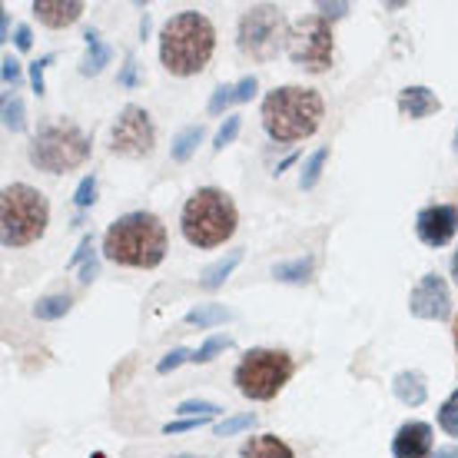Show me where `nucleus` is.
Returning a JSON list of instances; mask_svg holds the SVG:
<instances>
[{"label": "nucleus", "mask_w": 458, "mask_h": 458, "mask_svg": "<svg viewBox=\"0 0 458 458\" xmlns=\"http://www.w3.org/2000/svg\"><path fill=\"white\" fill-rule=\"evenodd\" d=\"M170 250L166 226L157 213L133 209L110 223L104 233V259L126 269H157Z\"/></svg>", "instance_id": "1"}, {"label": "nucleus", "mask_w": 458, "mask_h": 458, "mask_svg": "<svg viewBox=\"0 0 458 458\" xmlns=\"http://www.w3.org/2000/svg\"><path fill=\"white\" fill-rule=\"evenodd\" d=\"M216 50V27L207 13L183 11L160 30V64L173 77H196L209 67Z\"/></svg>", "instance_id": "2"}, {"label": "nucleus", "mask_w": 458, "mask_h": 458, "mask_svg": "<svg viewBox=\"0 0 458 458\" xmlns=\"http://www.w3.org/2000/svg\"><path fill=\"white\" fill-rule=\"evenodd\" d=\"M322 116H326V104H322L319 90L299 87V83H286V87L269 90L263 97V106H259L263 130L276 143L310 140L322 126Z\"/></svg>", "instance_id": "3"}, {"label": "nucleus", "mask_w": 458, "mask_h": 458, "mask_svg": "<svg viewBox=\"0 0 458 458\" xmlns=\"http://www.w3.org/2000/svg\"><path fill=\"white\" fill-rule=\"evenodd\" d=\"M236 223H240L236 203L219 186L196 190L183 203V213H180L183 240L190 246H196V250H216V246H223L236 233Z\"/></svg>", "instance_id": "4"}, {"label": "nucleus", "mask_w": 458, "mask_h": 458, "mask_svg": "<svg viewBox=\"0 0 458 458\" xmlns=\"http://www.w3.org/2000/svg\"><path fill=\"white\" fill-rule=\"evenodd\" d=\"M50 203L37 186L11 183L0 193V242L7 250L30 246L47 233Z\"/></svg>", "instance_id": "5"}, {"label": "nucleus", "mask_w": 458, "mask_h": 458, "mask_svg": "<svg viewBox=\"0 0 458 458\" xmlns=\"http://www.w3.org/2000/svg\"><path fill=\"white\" fill-rule=\"evenodd\" d=\"M296 376V362L286 349H266L256 345L242 355L233 369V386L242 399L252 402H273L279 392L286 389V382Z\"/></svg>", "instance_id": "6"}, {"label": "nucleus", "mask_w": 458, "mask_h": 458, "mask_svg": "<svg viewBox=\"0 0 458 458\" xmlns=\"http://www.w3.org/2000/svg\"><path fill=\"white\" fill-rule=\"evenodd\" d=\"M90 137L83 133L73 120H50L37 130V137L30 140V163L37 170L50 173V176H60V173H70L83 166L90 160Z\"/></svg>", "instance_id": "7"}, {"label": "nucleus", "mask_w": 458, "mask_h": 458, "mask_svg": "<svg viewBox=\"0 0 458 458\" xmlns=\"http://www.w3.org/2000/svg\"><path fill=\"white\" fill-rule=\"evenodd\" d=\"M289 27L293 23L286 21L279 4H252L236 23V47L252 64H269L279 50H286Z\"/></svg>", "instance_id": "8"}, {"label": "nucleus", "mask_w": 458, "mask_h": 458, "mask_svg": "<svg viewBox=\"0 0 458 458\" xmlns=\"http://www.w3.org/2000/svg\"><path fill=\"white\" fill-rule=\"evenodd\" d=\"M286 54L293 67L306 70V73H329L335 57V37L333 23L319 17V13H306L289 27Z\"/></svg>", "instance_id": "9"}, {"label": "nucleus", "mask_w": 458, "mask_h": 458, "mask_svg": "<svg viewBox=\"0 0 458 458\" xmlns=\"http://www.w3.org/2000/svg\"><path fill=\"white\" fill-rule=\"evenodd\" d=\"M157 147V126H153V116L137 104H126L120 110V116L110 126V153L116 157H130V160H140V157H149Z\"/></svg>", "instance_id": "10"}, {"label": "nucleus", "mask_w": 458, "mask_h": 458, "mask_svg": "<svg viewBox=\"0 0 458 458\" xmlns=\"http://www.w3.org/2000/svg\"><path fill=\"white\" fill-rule=\"evenodd\" d=\"M409 312L415 319L445 322L452 316V293H448L445 279L438 273H425L409 296Z\"/></svg>", "instance_id": "11"}, {"label": "nucleus", "mask_w": 458, "mask_h": 458, "mask_svg": "<svg viewBox=\"0 0 458 458\" xmlns=\"http://www.w3.org/2000/svg\"><path fill=\"white\" fill-rule=\"evenodd\" d=\"M415 233H419V240H422L425 246H432V250L448 246L458 233V207H452V203H436V207L419 209Z\"/></svg>", "instance_id": "12"}, {"label": "nucleus", "mask_w": 458, "mask_h": 458, "mask_svg": "<svg viewBox=\"0 0 458 458\" xmlns=\"http://www.w3.org/2000/svg\"><path fill=\"white\" fill-rule=\"evenodd\" d=\"M392 458H432V425L402 422L392 436Z\"/></svg>", "instance_id": "13"}, {"label": "nucleus", "mask_w": 458, "mask_h": 458, "mask_svg": "<svg viewBox=\"0 0 458 458\" xmlns=\"http://www.w3.org/2000/svg\"><path fill=\"white\" fill-rule=\"evenodd\" d=\"M87 11L83 0H34L37 21L50 27V30H64L70 23H77Z\"/></svg>", "instance_id": "14"}, {"label": "nucleus", "mask_w": 458, "mask_h": 458, "mask_svg": "<svg viewBox=\"0 0 458 458\" xmlns=\"http://www.w3.org/2000/svg\"><path fill=\"white\" fill-rule=\"evenodd\" d=\"M256 90H259V81H256V77H240L236 83H223V87H216L213 97H209V104H207L209 116H219L233 104H250L252 97H256Z\"/></svg>", "instance_id": "15"}, {"label": "nucleus", "mask_w": 458, "mask_h": 458, "mask_svg": "<svg viewBox=\"0 0 458 458\" xmlns=\"http://www.w3.org/2000/svg\"><path fill=\"white\" fill-rule=\"evenodd\" d=\"M442 110V100L428 87H405L399 90V114L405 120H425V116H436Z\"/></svg>", "instance_id": "16"}, {"label": "nucleus", "mask_w": 458, "mask_h": 458, "mask_svg": "<svg viewBox=\"0 0 458 458\" xmlns=\"http://www.w3.org/2000/svg\"><path fill=\"white\" fill-rule=\"evenodd\" d=\"M392 392H395V399H399L402 405L419 409V405H425V399H428V382H425L422 372L405 369V372H399V376L392 378Z\"/></svg>", "instance_id": "17"}, {"label": "nucleus", "mask_w": 458, "mask_h": 458, "mask_svg": "<svg viewBox=\"0 0 458 458\" xmlns=\"http://www.w3.org/2000/svg\"><path fill=\"white\" fill-rule=\"evenodd\" d=\"M83 44H87V54H83V60H81V73L83 77L104 73V67L114 60V50L104 44L100 30H87V34H83Z\"/></svg>", "instance_id": "18"}, {"label": "nucleus", "mask_w": 458, "mask_h": 458, "mask_svg": "<svg viewBox=\"0 0 458 458\" xmlns=\"http://www.w3.org/2000/svg\"><path fill=\"white\" fill-rule=\"evenodd\" d=\"M240 458H296V452L276 436H252L242 442Z\"/></svg>", "instance_id": "19"}, {"label": "nucleus", "mask_w": 458, "mask_h": 458, "mask_svg": "<svg viewBox=\"0 0 458 458\" xmlns=\"http://www.w3.org/2000/svg\"><path fill=\"white\" fill-rule=\"evenodd\" d=\"M312 273H316V259L312 256H299V259L273 266L276 283H289V286H306V283H312Z\"/></svg>", "instance_id": "20"}, {"label": "nucleus", "mask_w": 458, "mask_h": 458, "mask_svg": "<svg viewBox=\"0 0 458 458\" xmlns=\"http://www.w3.org/2000/svg\"><path fill=\"white\" fill-rule=\"evenodd\" d=\"M203 137H207V126L203 123H193V126H183L176 137H173V147H170V157L176 163H186L190 157L196 153V147L203 143Z\"/></svg>", "instance_id": "21"}, {"label": "nucleus", "mask_w": 458, "mask_h": 458, "mask_svg": "<svg viewBox=\"0 0 458 458\" xmlns=\"http://www.w3.org/2000/svg\"><path fill=\"white\" fill-rule=\"evenodd\" d=\"M240 263H242V250L226 252L219 263H213V266H207V269H203V279H199V286L209 289V293H213V289H219L229 279V276H233V269H236Z\"/></svg>", "instance_id": "22"}, {"label": "nucleus", "mask_w": 458, "mask_h": 458, "mask_svg": "<svg viewBox=\"0 0 458 458\" xmlns=\"http://www.w3.org/2000/svg\"><path fill=\"white\" fill-rule=\"evenodd\" d=\"M233 319V310L219 306V302H203L183 316L186 326H196V329H209V326H223V322Z\"/></svg>", "instance_id": "23"}, {"label": "nucleus", "mask_w": 458, "mask_h": 458, "mask_svg": "<svg viewBox=\"0 0 458 458\" xmlns=\"http://www.w3.org/2000/svg\"><path fill=\"white\" fill-rule=\"evenodd\" d=\"M70 310H73V296H70V293H54V296H44L34 302V316L44 322L64 319Z\"/></svg>", "instance_id": "24"}, {"label": "nucleus", "mask_w": 458, "mask_h": 458, "mask_svg": "<svg viewBox=\"0 0 458 458\" xmlns=\"http://www.w3.org/2000/svg\"><path fill=\"white\" fill-rule=\"evenodd\" d=\"M326 160H329V147H319L310 160H306L302 176H299V186H302V190H316V186H319L322 170H326Z\"/></svg>", "instance_id": "25"}, {"label": "nucleus", "mask_w": 458, "mask_h": 458, "mask_svg": "<svg viewBox=\"0 0 458 458\" xmlns=\"http://www.w3.org/2000/svg\"><path fill=\"white\" fill-rule=\"evenodd\" d=\"M226 349H233V335H226V333L209 335L199 349H193V362H196V366H207V362H213V359H216V355H223Z\"/></svg>", "instance_id": "26"}, {"label": "nucleus", "mask_w": 458, "mask_h": 458, "mask_svg": "<svg viewBox=\"0 0 458 458\" xmlns=\"http://www.w3.org/2000/svg\"><path fill=\"white\" fill-rule=\"evenodd\" d=\"M4 126H7L11 133H21L23 126H27V110H23V100L13 90L4 93Z\"/></svg>", "instance_id": "27"}, {"label": "nucleus", "mask_w": 458, "mask_h": 458, "mask_svg": "<svg viewBox=\"0 0 458 458\" xmlns=\"http://www.w3.org/2000/svg\"><path fill=\"white\" fill-rule=\"evenodd\" d=\"M259 422V415L256 412H240V415H229L223 422L213 425V436L226 438V436H240V432H250L252 425Z\"/></svg>", "instance_id": "28"}, {"label": "nucleus", "mask_w": 458, "mask_h": 458, "mask_svg": "<svg viewBox=\"0 0 458 458\" xmlns=\"http://www.w3.org/2000/svg\"><path fill=\"white\" fill-rule=\"evenodd\" d=\"M176 412L183 415V419H216L223 412V405H216V402L209 399H186L176 405Z\"/></svg>", "instance_id": "29"}, {"label": "nucleus", "mask_w": 458, "mask_h": 458, "mask_svg": "<svg viewBox=\"0 0 458 458\" xmlns=\"http://www.w3.org/2000/svg\"><path fill=\"white\" fill-rule=\"evenodd\" d=\"M438 425H442L445 436L458 438V389L442 402V409H438Z\"/></svg>", "instance_id": "30"}, {"label": "nucleus", "mask_w": 458, "mask_h": 458, "mask_svg": "<svg viewBox=\"0 0 458 458\" xmlns=\"http://www.w3.org/2000/svg\"><path fill=\"white\" fill-rule=\"evenodd\" d=\"M183 362H193V349H183V345H180V349L166 352L160 362H157V372H160V376H170L173 369H180Z\"/></svg>", "instance_id": "31"}, {"label": "nucleus", "mask_w": 458, "mask_h": 458, "mask_svg": "<svg viewBox=\"0 0 458 458\" xmlns=\"http://www.w3.org/2000/svg\"><path fill=\"white\" fill-rule=\"evenodd\" d=\"M240 126H242V120L236 114L233 116H226V120H223V126H219L216 130V140H213V149H223V147H229V143H233V140H236V133H240Z\"/></svg>", "instance_id": "32"}, {"label": "nucleus", "mask_w": 458, "mask_h": 458, "mask_svg": "<svg viewBox=\"0 0 458 458\" xmlns=\"http://www.w3.org/2000/svg\"><path fill=\"white\" fill-rule=\"evenodd\" d=\"M54 60H57V54H44L40 60H34V64H30V87H34L37 97H44V90H47L44 73H47V67H50Z\"/></svg>", "instance_id": "33"}, {"label": "nucleus", "mask_w": 458, "mask_h": 458, "mask_svg": "<svg viewBox=\"0 0 458 458\" xmlns=\"http://www.w3.org/2000/svg\"><path fill=\"white\" fill-rule=\"evenodd\" d=\"M73 203L81 209H87V207H93L97 203V176H83L81 180V186H77V193H73Z\"/></svg>", "instance_id": "34"}, {"label": "nucleus", "mask_w": 458, "mask_h": 458, "mask_svg": "<svg viewBox=\"0 0 458 458\" xmlns=\"http://www.w3.org/2000/svg\"><path fill=\"white\" fill-rule=\"evenodd\" d=\"M0 64H4V67H0V77H4V87H7V90H17V83H21V60L11 57V54H7V57L0 60Z\"/></svg>", "instance_id": "35"}, {"label": "nucleus", "mask_w": 458, "mask_h": 458, "mask_svg": "<svg viewBox=\"0 0 458 458\" xmlns=\"http://www.w3.org/2000/svg\"><path fill=\"white\" fill-rule=\"evenodd\" d=\"M213 422V419H176V422H166L163 425V436H176V432H193L199 425Z\"/></svg>", "instance_id": "36"}, {"label": "nucleus", "mask_w": 458, "mask_h": 458, "mask_svg": "<svg viewBox=\"0 0 458 458\" xmlns=\"http://www.w3.org/2000/svg\"><path fill=\"white\" fill-rule=\"evenodd\" d=\"M116 83H120V87H137V60H133V54H126L123 70H120Z\"/></svg>", "instance_id": "37"}, {"label": "nucleus", "mask_w": 458, "mask_h": 458, "mask_svg": "<svg viewBox=\"0 0 458 458\" xmlns=\"http://www.w3.org/2000/svg\"><path fill=\"white\" fill-rule=\"evenodd\" d=\"M93 256V236L90 233H87V236H83L81 240V246H77V252H73V256H70V269H73V266H81V263H87V259H90Z\"/></svg>", "instance_id": "38"}, {"label": "nucleus", "mask_w": 458, "mask_h": 458, "mask_svg": "<svg viewBox=\"0 0 458 458\" xmlns=\"http://www.w3.org/2000/svg\"><path fill=\"white\" fill-rule=\"evenodd\" d=\"M316 11H319V17H326V21H339V17L349 13V4H326V0H319Z\"/></svg>", "instance_id": "39"}, {"label": "nucleus", "mask_w": 458, "mask_h": 458, "mask_svg": "<svg viewBox=\"0 0 458 458\" xmlns=\"http://www.w3.org/2000/svg\"><path fill=\"white\" fill-rule=\"evenodd\" d=\"M30 44H34V37H30V27L27 23H17V30H13V47L17 50H30Z\"/></svg>", "instance_id": "40"}, {"label": "nucleus", "mask_w": 458, "mask_h": 458, "mask_svg": "<svg viewBox=\"0 0 458 458\" xmlns=\"http://www.w3.org/2000/svg\"><path fill=\"white\" fill-rule=\"evenodd\" d=\"M97 273H100V263H97V256H90V259L83 263V269H81V283H83V286H90L93 279H97Z\"/></svg>", "instance_id": "41"}, {"label": "nucleus", "mask_w": 458, "mask_h": 458, "mask_svg": "<svg viewBox=\"0 0 458 458\" xmlns=\"http://www.w3.org/2000/svg\"><path fill=\"white\" fill-rule=\"evenodd\" d=\"M432 458H458V448L455 445H442V448H436V455Z\"/></svg>", "instance_id": "42"}, {"label": "nucleus", "mask_w": 458, "mask_h": 458, "mask_svg": "<svg viewBox=\"0 0 458 458\" xmlns=\"http://www.w3.org/2000/svg\"><path fill=\"white\" fill-rule=\"evenodd\" d=\"M11 21H7V11H4V21H0V40H11Z\"/></svg>", "instance_id": "43"}, {"label": "nucleus", "mask_w": 458, "mask_h": 458, "mask_svg": "<svg viewBox=\"0 0 458 458\" xmlns=\"http://www.w3.org/2000/svg\"><path fill=\"white\" fill-rule=\"evenodd\" d=\"M293 163H296V153H293V157H286V160H283L279 166H276V176H279V173H286L289 166H293Z\"/></svg>", "instance_id": "44"}, {"label": "nucleus", "mask_w": 458, "mask_h": 458, "mask_svg": "<svg viewBox=\"0 0 458 458\" xmlns=\"http://www.w3.org/2000/svg\"><path fill=\"white\" fill-rule=\"evenodd\" d=\"M452 279H455V286H458V250H455V256H452Z\"/></svg>", "instance_id": "45"}, {"label": "nucleus", "mask_w": 458, "mask_h": 458, "mask_svg": "<svg viewBox=\"0 0 458 458\" xmlns=\"http://www.w3.org/2000/svg\"><path fill=\"white\" fill-rule=\"evenodd\" d=\"M452 335H455V352H458V316H455V322H452Z\"/></svg>", "instance_id": "46"}, {"label": "nucleus", "mask_w": 458, "mask_h": 458, "mask_svg": "<svg viewBox=\"0 0 458 458\" xmlns=\"http://www.w3.org/2000/svg\"><path fill=\"white\" fill-rule=\"evenodd\" d=\"M455 153H458V126H455Z\"/></svg>", "instance_id": "47"}, {"label": "nucleus", "mask_w": 458, "mask_h": 458, "mask_svg": "<svg viewBox=\"0 0 458 458\" xmlns=\"http://www.w3.org/2000/svg\"><path fill=\"white\" fill-rule=\"evenodd\" d=\"M176 458H199V455H176Z\"/></svg>", "instance_id": "48"}]
</instances>
